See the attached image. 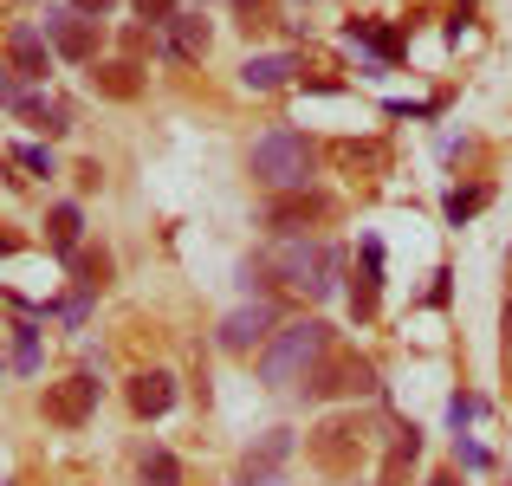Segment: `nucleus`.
Wrapping results in <instances>:
<instances>
[{
    "label": "nucleus",
    "instance_id": "22",
    "mask_svg": "<svg viewBox=\"0 0 512 486\" xmlns=\"http://www.w3.org/2000/svg\"><path fill=\"white\" fill-rule=\"evenodd\" d=\"M480 208H487V188H454V195H448V221H454V227L474 221Z\"/></svg>",
    "mask_w": 512,
    "mask_h": 486
},
{
    "label": "nucleus",
    "instance_id": "9",
    "mask_svg": "<svg viewBox=\"0 0 512 486\" xmlns=\"http://www.w3.org/2000/svg\"><path fill=\"white\" fill-rule=\"evenodd\" d=\"M46 59H52V39L39 33V26H13L7 33V65L33 85V78H46Z\"/></svg>",
    "mask_w": 512,
    "mask_h": 486
},
{
    "label": "nucleus",
    "instance_id": "12",
    "mask_svg": "<svg viewBox=\"0 0 512 486\" xmlns=\"http://www.w3.org/2000/svg\"><path fill=\"white\" fill-rule=\"evenodd\" d=\"M325 208H331L325 195H305V188H299V195L273 201V214H266V221H273L279 234H305V221H318V214H325Z\"/></svg>",
    "mask_w": 512,
    "mask_h": 486
},
{
    "label": "nucleus",
    "instance_id": "30",
    "mask_svg": "<svg viewBox=\"0 0 512 486\" xmlns=\"http://www.w3.org/2000/svg\"><path fill=\"white\" fill-rule=\"evenodd\" d=\"M428 486H461V480H454V474H435V480H428Z\"/></svg>",
    "mask_w": 512,
    "mask_h": 486
},
{
    "label": "nucleus",
    "instance_id": "11",
    "mask_svg": "<svg viewBox=\"0 0 512 486\" xmlns=\"http://www.w3.org/2000/svg\"><path fill=\"white\" fill-rule=\"evenodd\" d=\"M163 52L169 59H201V52H208V20H201V13H175L163 26Z\"/></svg>",
    "mask_w": 512,
    "mask_h": 486
},
{
    "label": "nucleus",
    "instance_id": "1",
    "mask_svg": "<svg viewBox=\"0 0 512 486\" xmlns=\"http://www.w3.org/2000/svg\"><path fill=\"white\" fill-rule=\"evenodd\" d=\"M331 357V324L325 318H299V324H279V337L260 350V383L266 389H292V383H312V370Z\"/></svg>",
    "mask_w": 512,
    "mask_h": 486
},
{
    "label": "nucleus",
    "instance_id": "31",
    "mask_svg": "<svg viewBox=\"0 0 512 486\" xmlns=\"http://www.w3.org/2000/svg\"><path fill=\"white\" fill-rule=\"evenodd\" d=\"M0 486H13V480H7V474H0Z\"/></svg>",
    "mask_w": 512,
    "mask_h": 486
},
{
    "label": "nucleus",
    "instance_id": "18",
    "mask_svg": "<svg viewBox=\"0 0 512 486\" xmlns=\"http://www.w3.org/2000/svg\"><path fill=\"white\" fill-rule=\"evenodd\" d=\"M91 78H98V91H104V98H137V91H143V78H137V65H130V59L98 65Z\"/></svg>",
    "mask_w": 512,
    "mask_h": 486
},
{
    "label": "nucleus",
    "instance_id": "6",
    "mask_svg": "<svg viewBox=\"0 0 512 486\" xmlns=\"http://www.w3.org/2000/svg\"><path fill=\"white\" fill-rule=\"evenodd\" d=\"M39 33H46L52 52H59V59H72V65H91V52H98V33H91V20H85V13H72V7H46Z\"/></svg>",
    "mask_w": 512,
    "mask_h": 486
},
{
    "label": "nucleus",
    "instance_id": "26",
    "mask_svg": "<svg viewBox=\"0 0 512 486\" xmlns=\"http://www.w3.org/2000/svg\"><path fill=\"white\" fill-rule=\"evenodd\" d=\"M474 409H480V402H474V396H454V402H448V422H454V435H461V428H467V422H474Z\"/></svg>",
    "mask_w": 512,
    "mask_h": 486
},
{
    "label": "nucleus",
    "instance_id": "21",
    "mask_svg": "<svg viewBox=\"0 0 512 486\" xmlns=\"http://www.w3.org/2000/svg\"><path fill=\"white\" fill-rule=\"evenodd\" d=\"M33 104V91H26V78L13 72V65H0V111H26Z\"/></svg>",
    "mask_w": 512,
    "mask_h": 486
},
{
    "label": "nucleus",
    "instance_id": "10",
    "mask_svg": "<svg viewBox=\"0 0 512 486\" xmlns=\"http://www.w3.org/2000/svg\"><path fill=\"white\" fill-rule=\"evenodd\" d=\"M130 409H137L143 422L169 415V409H175V376H169V370H143V376H130Z\"/></svg>",
    "mask_w": 512,
    "mask_h": 486
},
{
    "label": "nucleus",
    "instance_id": "2",
    "mask_svg": "<svg viewBox=\"0 0 512 486\" xmlns=\"http://www.w3.org/2000/svg\"><path fill=\"white\" fill-rule=\"evenodd\" d=\"M338 253L331 247H318V240H305V234H279L273 247L260 253V273H273L279 286H299V292H312V299H331L338 292Z\"/></svg>",
    "mask_w": 512,
    "mask_h": 486
},
{
    "label": "nucleus",
    "instance_id": "28",
    "mask_svg": "<svg viewBox=\"0 0 512 486\" xmlns=\"http://www.w3.org/2000/svg\"><path fill=\"white\" fill-rule=\"evenodd\" d=\"M111 7H117V0H72V13H85V20H104Z\"/></svg>",
    "mask_w": 512,
    "mask_h": 486
},
{
    "label": "nucleus",
    "instance_id": "13",
    "mask_svg": "<svg viewBox=\"0 0 512 486\" xmlns=\"http://www.w3.org/2000/svg\"><path fill=\"white\" fill-rule=\"evenodd\" d=\"M376 279H383V240H363V279L350 286V312L376 318Z\"/></svg>",
    "mask_w": 512,
    "mask_h": 486
},
{
    "label": "nucleus",
    "instance_id": "5",
    "mask_svg": "<svg viewBox=\"0 0 512 486\" xmlns=\"http://www.w3.org/2000/svg\"><path fill=\"white\" fill-rule=\"evenodd\" d=\"M91 409H98V376H91V370L65 376V383H46V422H59V428H85V422H91Z\"/></svg>",
    "mask_w": 512,
    "mask_h": 486
},
{
    "label": "nucleus",
    "instance_id": "25",
    "mask_svg": "<svg viewBox=\"0 0 512 486\" xmlns=\"http://www.w3.org/2000/svg\"><path fill=\"white\" fill-rule=\"evenodd\" d=\"M175 13H182L175 0H137V20H150V26H169Z\"/></svg>",
    "mask_w": 512,
    "mask_h": 486
},
{
    "label": "nucleus",
    "instance_id": "3",
    "mask_svg": "<svg viewBox=\"0 0 512 486\" xmlns=\"http://www.w3.org/2000/svg\"><path fill=\"white\" fill-rule=\"evenodd\" d=\"M247 169H253V182L273 188V195H299V188L312 182V169H318V150H312V137H305V130L273 124L260 143H253Z\"/></svg>",
    "mask_w": 512,
    "mask_h": 486
},
{
    "label": "nucleus",
    "instance_id": "20",
    "mask_svg": "<svg viewBox=\"0 0 512 486\" xmlns=\"http://www.w3.org/2000/svg\"><path fill=\"white\" fill-rule=\"evenodd\" d=\"M143 486H182V461L169 448H150L143 454Z\"/></svg>",
    "mask_w": 512,
    "mask_h": 486
},
{
    "label": "nucleus",
    "instance_id": "15",
    "mask_svg": "<svg viewBox=\"0 0 512 486\" xmlns=\"http://www.w3.org/2000/svg\"><path fill=\"white\" fill-rule=\"evenodd\" d=\"M344 39H350V46H370V52H376V65H396V59H402V39H396V33H383V26H370V20H350V26H344Z\"/></svg>",
    "mask_w": 512,
    "mask_h": 486
},
{
    "label": "nucleus",
    "instance_id": "17",
    "mask_svg": "<svg viewBox=\"0 0 512 486\" xmlns=\"http://www.w3.org/2000/svg\"><path fill=\"white\" fill-rule=\"evenodd\" d=\"M20 117L33 130H46V137H65V130H72V104H65V98H33Z\"/></svg>",
    "mask_w": 512,
    "mask_h": 486
},
{
    "label": "nucleus",
    "instance_id": "24",
    "mask_svg": "<svg viewBox=\"0 0 512 486\" xmlns=\"http://www.w3.org/2000/svg\"><path fill=\"white\" fill-rule=\"evenodd\" d=\"M13 162H20L26 175H52V150H39V143H20V150H13Z\"/></svg>",
    "mask_w": 512,
    "mask_h": 486
},
{
    "label": "nucleus",
    "instance_id": "8",
    "mask_svg": "<svg viewBox=\"0 0 512 486\" xmlns=\"http://www.w3.org/2000/svg\"><path fill=\"white\" fill-rule=\"evenodd\" d=\"M292 78H299V52H253L240 65V85L247 91H286Z\"/></svg>",
    "mask_w": 512,
    "mask_h": 486
},
{
    "label": "nucleus",
    "instance_id": "23",
    "mask_svg": "<svg viewBox=\"0 0 512 486\" xmlns=\"http://www.w3.org/2000/svg\"><path fill=\"white\" fill-rule=\"evenodd\" d=\"M72 273H78V286H85V292H98L104 273H111V260H104V253H98V260H91V253H72Z\"/></svg>",
    "mask_w": 512,
    "mask_h": 486
},
{
    "label": "nucleus",
    "instance_id": "29",
    "mask_svg": "<svg viewBox=\"0 0 512 486\" xmlns=\"http://www.w3.org/2000/svg\"><path fill=\"white\" fill-rule=\"evenodd\" d=\"M240 486H286L279 474H240Z\"/></svg>",
    "mask_w": 512,
    "mask_h": 486
},
{
    "label": "nucleus",
    "instance_id": "14",
    "mask_svg": "<svg viewBox=\"0 0 512 486\" xmlns=\"http://www.w3.org/2000/svg\"><path fill=\"white\" fill-rule=\"evenodd\" d=\"M78 234H85V214H78V201H59V208L46 214V240L65 253V260H72V253H78Z\"/></svg>",
    "mask_w": 512,
    "mask_h": 486
},
{
    "label": "nucleus",
    "instance_id": "19",
    "mask_svg": "<svg viewBox=\"0 0 512 486\" xmlns=\"http://www.w3.org/2000/svg\"><path fill=\"white\" fill-rule=\"evenodd\" d=\"M13 370L20 376H39V324H13Z\"/></svg>",
    "mask_w": 512,
    "mask_h": 486
},
{
    "label": "nucleus",
    "instance_id": "4",
    "mask_svg": "<svg viewBox=\"0 0 512 486\" xmlns=\"http://www.w3.org/2000/svg\"><path fill=\"white\" fill-rule=\"evenodd\" d=\"M221 350H234V357H247V350H260V344H273L279 337V305L273 299H253V305H240V312H227L221 318Z\"/></svg>",
    "mask_w": 512,
    "mask_h": 486
},
{
    "label": "nucleus",
    "instance_id": "16",
    "mask_svg": "<svg viewBox=\"0 0 512 486\" xmlns=\"http://www.w3.org/2000/svg\"><path fill=\"white\" fill-rule=\"evenodd\" d=\"M286 454H292V435H286V428H273V435H260L247 448V474H279V467H286Z\"/></svg>",
    "mask_w": 512,
    "mask_h": 486
},
{
    "label": "nucleus",
    "instance_id": "27",
    "mask_svg": "<svg viewBox=\"0 0 512 486\" xmlns=\"http://www.w3.org/2000/svg\"><path fill=\"white\" fill-rule=\"evenodd\" d=\"M454 461H461V467H487V448H480V441H461V435H454Z\"/></svg>",
    "mask_w": 512,
    "mask_h": 486
},
{
    "label": "nucleus",
    "instance_id": "7",
    "mask_svg": "<svg viewBox=\"0 0 512 486\" xmlns=\"http://www.w3.org/2000/svg\"><path fill=\"white\" fill-rule=\"evenodd\" d=\"M376 389V370L363 357H325L312 370V396L325 402V396H370Z\"/></svg>",
    "mask_w": 512,
    "mask_h": 486
},
{
    "label": "nucleus",
    "instance_id": "32",
    "mask_svg": "<svg viewBox=\"0 0 512 486\" xmlns=\"http://www.w3.org/2000/svg\"><path fill=\"white\" fill-rule=\"evenodd\" d=\"M506 324H512V312H506Z\"/></svg>",
    "mask_w": 512,
    "mask_h": 486
}]
</instances>
